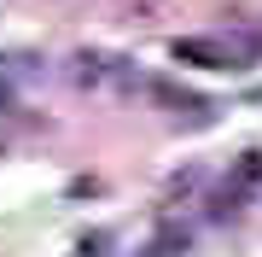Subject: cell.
<instances>
[{"label": "cell", "instance_id": "cell-2", "mask_svg": "<svg viewBox=\"0 0 262 257\" xmlns=\"http://www.w3.org/2000/svg\"><path fill=\"white\" fill-rule=\"evenodd\" d=\"M262 193V152H239L233 164H227L222 187H215V216H233V210H245Z\"/></svg>", "mask_w": 262, "mask_h": 257}, {"label": "cell", "instance_id": "cell-1", "mask_svg": "<svg viewBox=\"0 0 262 257\" xmlns=\"http://www.w3.org/2000/svg\"><path fill=\"white\" fill-rule=\"evenodd\" d=\"M169 58L175 65H198V70H245L251 65V47L245 41H222V35H175L169 41Z\"/></svg>", "mask_w": 262, "mask_h": 257}, {"label": "cell", "instance_id": "cell-3", "mask_svg": "<svg viewBox=\"0 0 262 257\" xmlns=\"http://www.w3.org/2000/svg\"><path fill=\"white\" fill-rule=\"evenodd\" d=\"M151 94H158L163 105H181V111H192V117H204V111H210L198 94H187V88H169V82H151Z\"/></svg>", "mask_w": 262, "mask_h": 257}, {"label": "cell", "instance_id": "cell-4", "mask_svg": "<svg viewBox=\"0 0 262 257\" xmlns=\"http://www.w3.org/2000/svg\"><path fill=\"white\" fill-rule=\"evenodd\" d=\"M12 100V82H6V65H0V105Z\"/></svg>", "mask_w": 262, "mask_h": 257}]
</instances>
